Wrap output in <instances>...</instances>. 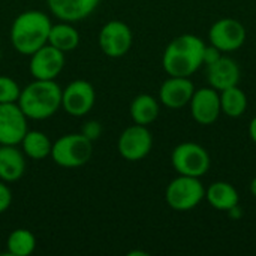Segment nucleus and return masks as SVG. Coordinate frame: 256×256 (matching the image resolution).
Wrapping results in <instances>:
<instances>
[{"label":"nucleus","instance_id":"17","mask_svg":"<svg viewBox=\"0 0 256 256\" xmlns=\"http://www.w3.org/2000/svg\"><path fill=\"white\" fill-rule=\"evenodd\" d=\"M26 172V154L16 146H0V180L18 182Z\"/></svg>","mask_w":256,"mask_h":256},{"label":"nucleus","instance_id":"5","mask_svg":"<svg viewBox=\"0 0 256 256\" xmlns=\"http://www.w3.org/2000/svg\"><path fill=\"white\" fill-rule=\"evenodd\" d=\"M206 198V189L198 177L180 176L170 182L165 190L166 204L176 212L194 210Z\"/></svg>","mask_w":256,"mask_h":256},{"label":"nucleus","instance_id":"24","mask_svg":"<svg viewBox=\"0 0 256 256\" xmlns=\"http://www.w3.org/2000/svg\"><path fill=\"white\" fill-rule=\"evenodd\" d=\"M20 93L21 87L14 78L8 75H0V104L18 102Z\"/></svg>","mask_w":256,"mask_h":256},{"label":"nucleus","instance_id":"9","mask_svg":"<svg viewBox=\"0 0 256 256\" xmlns=\"http://www.w3.org/2000/svg\"><path fill=\"white\" fill-rule=\"evenodd\" d=\"M153 147V136L147 126L132 124L126 128L117 141V150L120 156L130 162H138L144 159Z\"/></svg>","mask_w":256,"mask_h":256},{"label":"nucleus","instance_id":"10","mask_svg":"<svg viewBox=\"0 0 256 256\" xmlns=\"http://www.w3.org/2000/svg\"><path fill=\"white\" fill-rule=\"evenodd\" d=\"M246 27L234 18L218 20L208 30L210 45L216 46L222 52L236 51L246 42Z\"/></svg>","mask_w":256,"mask_h":256},{"label":"nucleus","instance_id":"7","mask_svg":"<svg viewBox=\"0 0 256 256\" xmlns=\"http://www.w3.org/2000/svg\"><path fill=\"white\" fill-rule=\"evenodd\" d=\"M98 40H99L100 51L106 57L120 58L126 56L132 48L134 34L126 22L120 20H111L102 26Z\"/></svg>","mask_w":256,"mask_h":256},{"label":"nucleus","instance_id":"15","mask_svg":"<svg viewBox=\"0 0 256 256\" xmlns=\"http://www.w3.org/2000/svg\"><path fill=\"white\" fill-rule=\"evenodd\" d=\"M207 81L210 87L222 92L228 87L238 86L240 81V68L237 62L230 57L220 56L212 64H207Z\"/></svg>","mask_w":256,"mask_h":256},{"label":"nucleus","instance_id":"23","mask_svg":"<svg viewBox=\"0 0 256 256\" xmlns=\"http://www.w3.org/2000/svg\"><path fill=\"white\" fill-rule=\"evenodd\" d=\"M36 237L30 230L16 228L6 238L8 255L10 256H30L36 249Z\"/></svg>","mask_w":256,"mask_h":256},{"label":"nucleus","instance_id":"1","mask_svg":"<svg viewBox=\"0 0 256 256\" xmlns=\"http://www.w3.org/2000/svg\"><path fill=\"white\" fill-rule=\"evenodd\" d=\"M207 45L195 34H180L165 48L162 66L170 76H190L204 64Z\"/></svg>","mask_w":256,"mask_h":256},{"label":"nucleus","instance_id":"19","mask_svg":"<svg viewBox=\"0 0 256 256\" xmlns=\"http://www.w3.org/2000/svg\"><path fill=\"white\" fill-rule=\"evenodd\" d=\"M159 100L152 94L142 93L134 98V100L130 102L129 112L134 123L148 126L159 117Z\"/></svg>","mask_w":256,"mask_h":256},{"label":"nucleus","instance_id":"20","mask_svg":"<svg viewBox=\"0 0 256 256\" xmlns=\"http://www.w3.org/2000/svg\"><path fill=\"white\" fill-rule=\"evenodd\" d=\"M48 44L66 54V52L74 51L80 45V33L72 26V22L60 21L51 26Z\"/></svg>","mask_w":256,"mask_h":256},{"label":"nucleus","instance_id":"30","mask_svg":"<svg viewBox=\"0 0 256 256\" xmlns=\"http://www.w3.org/2000/svg\"><path fill=\"white\" fill-rule=\"evenodd\" d=\"M0 62H2V51H0Z\"/></svg>","mask_w":256,"mask_h":256},{"label":"nucleus","instance_id":"13","mask_svg":"<svg viewBox=\"0 0 256 256\" xmlns=\"http://www.w3.org/2000/svg\"><path fill=\"white\" fill-rule=\"evenodd\" d=\"M189 105L194 120L204 126L213 124L222 114L220 94L213 87H204L195 90Z\"/></svg>","mask_w":256,"mask_h":256},{"label":"nucleus","instance_id":"16","mask_svg":"<svg viewBox=\"0 0 256 256\" xmlns=\"http://www.w3.org/2000/svg\"><path fill=\"white\" fill-rule=\"evenodd\" d=\"M100 0H46L50 12L60 21L76 22L87 18Z\"/></svg>","mask_w":256,"mask_h":256},{"label":"nucleus","instance_id":"8","mask_svg":"<svg viewBox=\"0 0 256 256\" xmlns=\"http://www.w3.org/2000/svg\"><path fill=\"white\" fill-rule=\"evenodd\" d=\"M94 102V87L86 80H74L62 88V108L72 117H84L93 110Z\"/></svg>","mask_w":256,"mask_h":256},{"label":"nucleus","instance_id":"26","mask_svg":"<svg viewBox=\"0 0 256 256\" xmlns=\"http://www.w3.org/2000/svg\"><path fill=\"white\" fill-rule=\"evenodd\" d=\"M12 204V190L8 183L0 180V214L4 213Z\"/></svg>","mask_w":256,"mask_h":256},{"label":"nucleus","instance_id":"12","mask_svg":"<svg viewBox=\"0 0 256 256\" xmlns=\"http://www.w3.org/2000/svg\"><path fill=\"white\" fill-rule=\"evenodd\" d=\"M27 120L16 102L0 104V146H20L28 130Z\"/></svg>","mask_w":256,"mask_h":256},{"label":"nucleus","instance_id":"4","mask_svg":"<svg viewBox=\"0 0 256 256\" xmlns=\"http://www.w3.org/2000/svg\"><path fill=\"white\" fill-rule=\"evenodd\" d=\"M51 159L62 168L84 166L93 156V141L86 138L81 132L66 134L52 142Z\"/></svg>","mask_w":256,"mask_h":256},{"label":"nucleus","instance_id":"22","mask_svg":"<svg viewBox=\"0 0 256 256\" xmlns=\"http://www.w3.org/2000/svg\"><path fill=\"white\" fill-rule=\"evenodd\" d=\"M219 94H220V108L225 116L237 118L246 112L248 96L242 88H238V86L228 87L219 92Z\"/></svg>","mask_w":256,"mask_h":256},{"label":"nucleus","instance_id":"28","mask_svg":"<svg viewBox=\"0 0 256 256\" xmlns=\"http://www.w3.org/2000/svg\"><path fill=\"white\" fill-rule=\"evenodd\" d=\"M249 135H250L252 141L256 144V117L252 118V122H250V124H249Z\"/></svg>","mask_w":256,"mask_h":256},{"label":"nucleus","instance_id":"29","mask_svg":"<svg viewBox=\"0 0 256 256\" xmlns=\"http://www.w3.org/2000/svg\"><path fill=\"white\" fill-rule=\"evenodd\" d=\"M250 192H252V195L256 198V177L252 180V183H250Z\"/></svg>","mask_w":256,"mask_h":256},{"label":"nucleus","instance_id":"18","mask_svg":"<svg viewBox=\"0 0 256 256\" xmlns=\"http://www.w3.org/2000/svg\"><path fill=\"white\" fill-rule=\"evenodd\" d=\"M206 200L210 206L219 212H231L238 207V192L237 189L226 182H214L206 190Z\"/></svg>","mask_w":256,"mask_h":256},{"label":"nucleus","instance_id":"2","mask_svg":"<svg viewBox=\"0 0 256 256\" xmlns=\"http://www.w3.org/2000/svg\"><path fill=\"white\" fill-rule=\"evenodd\" d=\"M51 20L42 10H24L15 16L10 24L9 39L16 52L32 56L40 46L48 44Z\"/></svg>","mask_w":256,"mask_h":256},{"label":"nucleus","instance_id":"25","mask_svg":"<svg viewBox=\"0 0 256 256\" xmlns=\"http://www.w3.org/2000/svg\"><path fill=\"white\" fill-rule=\"evenodd\" d=\"M81 134L86 136V138H88L90 141H98L99 138H100V135H102V124L99 123V122H96V120H88V122H86L84 124H82V128H81Z\"/></svg>","mask_w":256,"mask_h":256},{"label":"nucleus","instance_id":"11","mask_svg":"<svg viewBox=\"0 0 256 256\" xmlns=\"http://www.w3.org/2000/svg\"><path fill=\"white\" fill-rule=\"evenodd\" d=\"M28 57V70L33 80H56L66 63L64 52L50 44H45Z\"/></svg>","mask_w":256,"mask_h":256},{"label":"nucleus","instance_id":"14","mask_svg":"<svg viewBox=\"0 0 256 256\" xmlns=\"http://www.w3.org/2000/svg\"><path fill=\"white\" fill-rule=\"evenodd\" d=\"M195 93V86L189 76H170L159 88V102L171 110L189 105Z\"/></svg>","mask_w":256,"mask_h":256},{"label":"nucleus","instance_id":"3","mask_svg":"<svg viewBox=\"0 0 256 256\" xmlns=\"http://www.w3.org/2000/svg\"><path fill=\"white\" fill-rule=\"evenodd\" d=\"M30 120H46L62 108V87L56 80H33L21 88L18 102Z\"/></svg>","mask_w":256,"mask_h":256},{"label":"nucleus","instance_id":"27","mask_svg":"<svg viewBox=\"0 0 256 256\" xmlns=\"http://www.w3.org/2000/svg\"><path fill=\"white\" fill-rule=\"evenodd\" d=\"M220 56H222V51L218 50L216 46L210 45V46L206 48V52H204V63H206V64H212V63L216 62Z\"/></svg>","mask_w":256,"mask_h":256},{"label":"nucleus","instance_id":"6","mask_svg":"<svg viewBox=\"0 0 256 256\" xmlns=\"http://www.w3.org/2000/svg\"><path fill=\"white\" fill-rule=\"evenodd\" d=\"M171 164L180 176L200 178L210 168V154L196 142H182L172 150Z\"/></svg>","mask_w":256,"mask_h":256},{"label":"nucleus","instance_id":"21","mask_svg":"<svg viewBox=\"0 0 256 256\" xmlns=\"http://www.w3.org/2000/svg\"><path fill=\"white\" fill-rule=\"evenodd\" d=\"M26 158L33 160H42L51 154L52 142L46 134L40 130H27L24 138L20 142Z\"/></svg>","mask_w":256,"mask_h":256}]
</instances>
